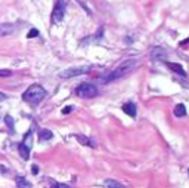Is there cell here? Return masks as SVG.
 <instances>
[{"mask_svg":"<svg viewBox=\"0 0 189 188\" xmlns=\"http://www.w3.org/2000/svg\"><path fill=\"white\" fill-rule=\"evenodd\" d=\"M6 99V95H5V93H2V92H0V102H2V101H5Z\"/></svg>","mask_w":189,"mask_h":188,"instance_id":"obj_21","label":"cell"},{"mask_svg":"<svg viewBox=\"0 0 189 188\" xmlns=\"http://www.w3.org/2000/svg\"><path fill=\"white\" fill-rule=\"evenodd\" d=\"M71 111H73V107L71 105H67L65 108H62V114H70Z\"/></svg>","mask_w":189,"mask_h":188,"instance_id":"obj_18","label":"cell"},{"mask_svg":"<svg viewBox=\"0 0 189 188\" xmlns=\"http://www.w3.org/2000/svg\"><path fill=\"white\" fill-rule=\"evenodd\" d=\"M174 116L176 117H185L186 116V107L183 104H177L174 107Z\"/></svg>","mask_w":189,"mask_h":188,"instance_id":"obj_13","label":"cell"},{"mask_svg":"<svg viewBox=\"0 0 189 188\" xmlns=\"http://www.w3.org/2000/svg\"><path fill=\"white\" fill-rule=\"evenodd\" d=\"M31 182H28L22 176H16V188H31Z\"/></svg>","mask_w":189,"mask_h":188,"instance_id":"obj_11","label":"cell"},{"mask_svg":"<svg viewBox=\"0 0 189 188\" xmlns=\"http://www.w3.org/2000/svg\"><path fill=\"white\" fill-rule=\"evenodd\" d=\"M52 136H53V133L49 129H41L39 132V139L40 141H49V139H52Z\"/></svg>","mask_w":189,"mask_h":188,"instance_id":"obj_12","label":"cell"},{"mask_svg":"<svg viewBox=\"0 0 189 188\" xmlns=\"http://www.w3.org/2000/svg\"><path fill=\"white\" fill-rule=\"evenodd\" d=\"M92 70L90 65H81V67H73V68H67L62 73H59L61 79H71V77H77L81 74H87Z\"/></svg>","mask_w":189,"mask_h":188,"instance_id":"obj_3","label":"cell"},{"mask_svg":"<svg viewBox=\"0 0 189 188\" xmlns=\"http://www.w3.org/2000/svg\"><path fill=\"white\" fill-rule=\"evenodd\" d=\"M15 30H16V25H15V24H11V22H3V24H0V37L9 36V34H12Z\"/></svg>","mask_w":189,"mask_h":188,"instance_id":"obj_6","label":"cell"},{"mask_svg":"<svg viewBox=\"0 0 189 188\" xmlns=\"http://www.w3.org/2000/svg\"><path fill=\"white\" fill-rule=\"evenodd\" d=\"M188 172H189V169H188Z\"/></svg>","mask_w":189,"mask_h":188,"instance_id":"obj_22","label":"cell"},{"mask_svg":"<svg viewBox=\"0 0 189 188\" xmlns=\"http://www.w3.org/2000/svg\"><path fill=\"white\" fill-rule=\"evenodd\" d=\"M75 93L80 98H93L98 93V88L94 86V84H92V83H81V84L77 86Z\"/></svg>","mask_w":189,"mask_h":188,"instance_id":"obj_4","label":"cell"},{"mask_svg":"<svg viewBox=\"0 0 189 188\" xmlns=\"http://www.w3.org/2000/svg\"><path fill=\"white\" fill-rule=\"evenodd\" d=\"M5 123H6V126L9 127L11 130L13 129V120H12V117H11V116H5Z\"/></svg>","mask_w":189,"mask_h":188,"instance_id":"obj_15","label":"cell"},{"mask_svg":"<svg viewBox=\"0 0 189 188\" xmlns=\"http://www.w3.org/2000/svg\"><path fill=\"white\" fill-rule=\"evenodd\" d=\"M167 67L170 68L171 71L177 73L179 76H183V77H186V71L183 70V67L180 65V64H176V62H167Z\"/></svg>","mask_w":189,"mask_h":188,"instance_id":"obj_7","label":"cell"},{"mask_svg":"<svg viewBox=\"0 0 189 188\" xmlns=\"http://www.w3.org/2000/svg\"><path fill=\"white\" fill-rule=\"evenodd\" d=\"M151 56H152V59L158 61V59H164L167 55H166V50L162 48H154L152 52H151Z\"/></svg>","mask_w":189,"mask_h":188,"instance_id":"obj_8","label":"cell"},{"mask_svg":"<svg viewBox=\"0 0 189 188\" xmlns=\"http://www.w3.org/2000/svg\"><path fill=\"white\" fill-rule=\"evenodd\" d=\"M9 76H12L11 70H0V77H9Z\"/></svg>","mask_w":189,"mask_h":188,"instance_id":"obj_17","label":"cell"},{"mask_svg":"<svg viewBox=\"0 0 189 188\" xmlns=\"http://www.w3.org/2000/svg\"><path fill=\"white\" fill-rule=\"evenodd\" d=\"M75 138L79 139V142L80 144H83V145H89V147H96V142H93V139H89V138H86V136H83V135H75Z\"/></svg>","mask_w":189,"mask_h":188,"instance_id":"obj_10","label":"cell"},{"mask_svg":"<svg viewBox=\"0 0 189 188\" xmlns=\"http://www.w3.org/2000/svg\"><path fill=\"white\" fill-rule=\"evenodd\" d=\"M31 172H33V175H37V173H39V166H37V165H33Z\"/></svg>","mask_w":189,"mask_h":188,"instance_id":"obj_19","label":"cell"},{"mask_svg":"<svg viewBox=\"0 0 189 188\" xmlns=\"http://www.w3.org/2000/svg\"><path fill=\"white\" fill-rule=\"evenodd\" d=\"M105 187L106 188H126L123 184H120L118 181H114V179H106V181H105Z\"/></svg>","mask_w":189,"mask_h":188,"instance_id":"obj_14","label":"cell"},{"mask_svg":"<svg viewBox=\"0 0 189 188\" xmlns=\"http://www.w3.org/2000/svg\"><path fill=\"white\" fill-rule=\"evenodd\" d=\"M64 13H65V0H58L55 7H53V13H52V22L59 24L64 19Z\"/></svg>","mask_w":189,"mask_h":188,"instance_id":"obj_5","label":"cell"},{"mask_svg":"<svg viewBox=\"0 0 189 188\" xmlns=\"http://www.w3.org/2000/svg\"><path fill=\"white\" fill-rule=\"evenodd\" d=\"M52 188H70L68 185H65V184H53V187Z\"/></svg>","mask_w":189,"mask_h":188,"instance_id":"obj_20","label":"cell"},{"mask_svg":"<svg viewBox=\"0 0 189 188\" xmlns=\"http://www.w3.org/2000/svg\"><path fill=\"white\" fill-rule=\"evenodd\" d=\"M37 36H39V30H37V28L30 30L28 34H27V37H28V39H34V37H37Z\"/></svg>","mask_w":189,"mask_h":188,"instance_id":"obj_16","label":"cell"},{"mask_svg":"<svg viewBox=\"0 0 189 188\" xmlns=\"http://www.w3.org/2000/svg\"><path fill=\"white\" fill-rule=\"evenodd\" d=\"M45 96H46V90L43 89L40 84H31V86L24 92L22 99L31 105H37L45 99Z\"/></svg>","mask_w":189,"mask_h":188,"instance_id":"obj_2","label":"cell"},{"mask_svg":"<svg viewBox=\"0 0 189 188\" xmlns=\"http://www.w3.org/2000/svg\"><path fill=\"white\" fill-rule=\"evenodd\" d=\"M134 67H136V61L134 59H128V61L123 62L121 65H118L117 68H114V70L111 73H108L106 76H104V77H102V83H108V82H112L117 79H121L126 74L130 73Z\"/></svg>","mask_w":189,"mask_h":188,"instance_id":"obj_1","label":"cell"},{"mask_svg":"<svg viewBox=\"0 0 189 188\" xmlns=\"http://www.w3.org/2000/svg\"><path fill=\"white\" fill-rule=\"evenodd\" d=\"M123 111H124L127 116L136 117V105L133 104V102H127V104H124L123 105Z\"/></svg>","mask_w":189,"mask_h":188,"instance_id":"obj_9","label":"cell"}]
</instances>
